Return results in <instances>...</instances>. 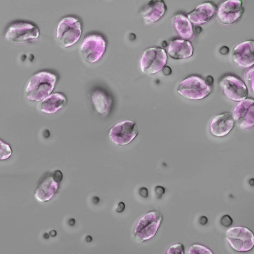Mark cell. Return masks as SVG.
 Wrapping results in <instances>:
<instances>
[{"mask_svg": "<svg viewBox=\"0 0 254 254\" xmlns=\"http://www.w3.org/2000/svg\"><path fill=\"white\" fill-rule=\"evenodd\" d=\"M59 78L58 74L50 69H42L35 72L26 83V98L32 102L43 101L52 94Z\"/></svg>", "mask_w": 254, "mask_h": 254, "instance_id": "cell-1", "label": "cell"}, {"mask_svg": "<svg viewBox=\"0 0 254 254\" xmlns=\"http://www.w3.org/2000/svg\"><path fill=\"white\" fill-rule=\"evenodd\" d=\"M208 77L204 78L196 74L188 76L179 83L177 91L188 99H203L211 93L213 89V81Z\"/></svg>", "mask_w": 254, "mask_h": 254, "instance_id": "cell-2", "label": "cell"}, {"mask_svg": "<svg viewBox=\"0 0 254 254\" xmlns=\"http://www.w3.org/2000/svg\"><path fill=\"white\" fill-rule=\"evenodd\" d=\"M3 35L7 41L24 44L37 39L40 36V30L32 21L16 19L11 21L5 26Z\"/></svg>", "mask_w": 254, "mask_h": 254, "instance_id": "cell-3", "label": "cell"}, {"mask_svg": "<svg viewBox=\"0 0 254 254\" xmlns=\"http://www.w3.org/2000/svg\"><path fill=\"white\" fill-rule=\"evenodd\" d=\"M82 32V22L74 15H66L58 21L56 31V40L59 45L68 48L80 39Z\"/></svg>", "mask_w": 254, "mask_h": 254, "instance_id": "cell-4", "label": "cell"}, {"mask_svg": "<svg viewBox=\"0 0 254 254\" xmlns=\"http://www.w3.org/2000/svg\"><path fill=\"white\" fill-rule=\"evenodd\" d=\"M163 220L162 214L158 210H151L143 215L137 221L133 236L138 243L146 242L156 235Z\"/></svg>", "mask_w": 254, "mask_h": 254, "instance_id": "cell-5", "label": "cell"}, {"mask_svg": "<svg viewBox=\"0 0 254 254\" xmlns=\"http://www.w3.org/2000/svg\"><path fill=\"white\" fill-rule=\"evenodd\" d=\"M107 47L104 36L97 32H90L84 37L80 46V52L83 60L89 64L99 61Z\"/></svg>", "mask_w": 254, "mask_h": 254, "instance_id": "cell-6", "label": "cell"}, {"mask_svg": "<svg viewBox=\"0 0 254 254\" xmlns=\"http://www.w3.org/2000/svg\"><path fill=\"white\" fill-rule=\"evenodd\" d=\"M166 50L159 47L146 49L139 59V67L143 73L153 75L163 70L167 62Z\"/></svg>", "mask_w": 254, "mask_h": 254, "instance_id": "cell-7", "label": "cell"}, {"mask_svg": "<svg viewBox=\"0 0 254 254\" xmlns=\"http://www.w3.org/2000/svg\"><path fill=\"white\" fill-rule=\"evenodd\" d=\"M218 85L224 96L230 101L239 102L248 95L245 82L236 74L228 73L223 75L219 79Z\"/></svg>", "mask_w": 254, "mask_h": 254, "instance_id": "cell-8", "label": "cell"}, {"mask_svg": "<svg viewBox=\"0 0 254 254\" xmlns=\"http://www.w3.org/2000/svg\"><path fill=\"white\" fill-rule=\"evenodd\" d=\"M62 180L63 174L59 170L44 174L35 191L36 199L42 202L50 200L58 192Z\"/></svg>", "mask_w": 254, "mask_h": 254, "instance_id": "cell-9", "label": "cell"}, {"mask_svg": "<svg viewBox=\"0 0 254 254\" xmlns=\"http://www.w3.org/2000/svg\"><path fill=\"white\" fill-rule=\"evenodd\" d=\"M226 239L230 246L238 252H248L254 247V234L245 227L229 228L226 232Z\"/></svg>", "mask_w": 254, "mask_h": 254, "instance_id": "cell-10", "label": "cell"}, {"mask_svg": "<svg viewBox=\"0 0 254 254\" xmlns=\"http://www.w3.org/2000/svg\"><path fill=\"white\" fill-rule=\"evenodd\" d=\"M135 123L130 120L121 121L114 126L109 132L110 141L118 146H125L132 142L138 135Z\"/></svg>", "mask_w": 254, "mask_h": 254, "instance_id": "cell-11", "label": "cell"}, {"mask_svg": "<svg viewBox=\"0 0 254 254\" xmlns=\"http://www.w3.org/2000/svg\"><path fill=\"white\" fill-rule=\"evenodd\" d=\"M245 11L241 0H227L217 6L216 18L221 24L231 25L238 21Z\"/></svg>", "mask_w": 254, "mask_h": 254, "instance_id": "cell-12", "label": "cell"}, {"mask_svg": "<svg viewBox=\"0 0 254 254\" xmlns=\"http://www.w3.org/2000/svg\"><path fill=\"white\" fill-rule=\"evenodd\" d=\"M231 59L238 67L249 69L254 66V40L243 41L233 49Z\"/></svg>", "mask_w": 254, "mask_h": 254, "instance_id": "cell-13", "label": "cell"}, {"mask_svg": "<svg viewBox=\"0 0 254 254\" xmlns=\"http://www.w3.org/2000/svg\"><path fill=\"white\" fill-rule=\"evenodd\" d=\"M232 117L239 127L248 129L254 126V99L247 98L234 107Z\"/></svg>", "mask_w": 254, "mask_h": 254, "instance_id": "cell-14", "label": "cell"}, {"mask_svg": "<svg viewBox=\"0 0 254 254\" xmlns=\"http://www.w3.org/2000/svg\"><path fill=\"white\" fill-rule=\"evenodd\" d=\"M88 97L97 113L103 117L109 115L113 106V99L106 90L100 87H94L89 92Z\"/></svg>", "mask_w": 254, "mask_h": 254, "instance_id": "cell-15", "label": "cell"}, {"mask_svg": "<svg viewBox=\"0 0 254 254\" xmlns=\"http://www.w3.org/2000/svg\"><path fill=\"white\" fill-rule=\"evenodd\" d=\"M217 5L212 1H205L197 5L187 16L196 25L205 24L211 21L216 14Z\"/></svg>", "mask_w": 254, "mask_h": 254, "instance_id": "cell-16", "label": "cell"}, {"mask_svg": "<svg viewBox=\"0 0 254 254\" xmlns=\"http://www.w3.org/2000/svg\"><path fill=\"white\" fill-rule=\"evenodd\" d=\"M166 49L167 55L175 60L188 59L192 56L193 52V47L191 42L181 38L170 40Z\"/></svg>", "mask_w": 254, "mask_h": 254, "instance_id": "cell-17", "label": "cell"}, {"mask_svg": "<svg viewBox=\"0 0 254 254\" xmlns=\"http://www.w3.org/2000/svg\"><path fill=\"white\" fill-rule=\"evenodd\" d=\"M167 11L163 0H150L141 9L140 13L144 23L151 25L161 19Z\"/></svg>", "mask_w": 254, "mask_h": 254, "instance_id": "cell-18", "label": "cell"}, {"mask_svg": "<svg viewBox=\"0 0 254 254\" xmlns=\"http://www.w3.org/2000/svg\"><path fill=\"white\" fill-rule=\"evenodd\" d=\"M234 120L229 113H222L215 116L210 123V131L216 137H223L228 134L232 129Z\"/></svg>", "mask_w": 254, "mask_h": 254, "instance_id": "cell-19", "label": "cell"}, {"mask_svg": "<svg viewBox=\"0 0 254 254\" xmlns=\"http://www.w3.org/2000/svg\"><path fill=\"white\" fill-rule=\"evenodd\" d=\"M67 101L64 93L61 92H55L41 101L39 109L46 114H55L65 106Z\"/></svg>", "mask_w": 254, "mask_h": 254, "instance_id": "cell-20", "label": "cell"}, {"mask_svg": "<svg viewBox=\"0 0 254 254\" xmlns=\"http://www.w3.org/2000/svg\"><path fill=\"white\" fill-rule=\"evenodd\" d=\"M173 27L181 39L189 40L193 36L192 23L187 15L182 13L175 14L172 18Z\"/></svg>", "mask_w": 254, "mask_h": 254, "instance_id": "cell-21", "label": "cell"}, {"mask_svg": "<svg viewBox=\"0 0 254 254\" xmlns=\"http://www.w3.org/2000/svg\"><path fill=\"white\" fill-rule=\"evenodd\" d=\"M244 79L248 90L254 96V66L246 70Z\"/></svg>", "mask_w": 254, "mask_h": 254, "instance_id": "cell-22", "label": "cell"}, {"mask_svg": "<svg viewBox=\"0 0 254 254\" xmlns=\"http://www.w3.org/2000/svg\"><path fill=\"white\" fill-rule=\"evenodd\" d=\"M188 254H214L206 246L199 244H194L192 245L188 251Z\"/></svg>", "mask_w": 254, "mask_h": 254, "instance_id": "cell-23", "label": "cell"}, {"mask_svg": "<svg viewBox=\"0 0 254 254\" xmlns=\"http://www.w3.org/2000/svg\"><path fill=\"white\" fill-rule=\"evenodd\" d=\"M165 254H185V247L181 243H176L169 246Z\"/></svg>", "mask_w": 254, "mask_h": 254, "instance_id": "cell-24", "label": "cell"}, {"mask_svg": "<svg viewBox=\"0 0 254 254\" xmlns=\"http://www.w3.org/2000/svg\"><path fill=\"white\" fill-rule=\"evenodd\" d=\"M12 154L11 149L8 144L0 140V160L10 157Z\"/></svg>", "mask_w": 254, "mask_h": 254, "instance_id": "cell-25", "label": "cell"}, {"mask_svg": "<svg viewBox=\"0 0 254 254\" xmlns=\"http://www.w3.org/2000/svg\"><path fill=\"white\" fill-rule=\"evenodd\" d=\"M221 223L225 227H228L232 223L231 218L228 215H224L221 219Z\"/></svg>", "mask_w": 254, "mask_h": 254, "instance_id": "cell-26", "label": "cell"}, {"mask_svg": "<svg viewBox=\"0 0 254 254\" xmlns=\"http://www.w3.org/2000/svg\"><path fill=\"white\" fill-rule=\"evenodd\" d=\"M219 51L221 54L225 55L228 53L229 49L227 47L223 46V47H221Z\"/></svg>", "mask_w": 254, "mask_h": 254, "instance_id": "cell-27", "label": "cell"}, {"mask_svg": "<svg viewBox=\"0 0 254 254\" xmlns=\"http://www.w3.org/2000/svg\"><path fill=\"white\" fill-rule=\"evenodd\" d=\"M124 208H125L124 204L123 202H121L119 204V206H118L116 211L118 212H121L124 210Z\"/></svg>", "mask_w": 254, "mask_h": 254, "instance_id": "cell-28", "label": "cell"}, {"mask_svg": "<svg viewBox=\"0 0 254 254\" xmlns=\"http://www.w3.org/2000/svg\"><path fill=\"white\" fill-rule=\"evenodd\" d=\"M50 234L52 236L54 237L56 235V232L55 230H53L50 232Z\"/></svg>", "mask_w": 254, "mask_h": 254, "instance_id": "cell-29", "label": "cell"}]
</instances>
